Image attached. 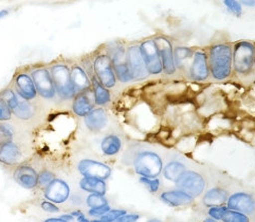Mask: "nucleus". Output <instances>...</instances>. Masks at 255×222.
I'll return each instance as SVG.
<instances>
[{
	"label": "nucleus",
	"instance_id": "nucleus-1",
	"mask_svg": "<svg viewBox=\"0 0 255 222\" xmlns=\"http://www.w3.org/2000/svg\"><path fill=\"white\" fill-rule=\"evenodd\" d=\"M122 163L139 177L159 178L164 166V157L154 145L132 142L123 153Z\"/></svg>",
	"mask_w": 255,
	"mask_h": 222
},
{
	"label": "nucleus",
	"instance_id": "nucleus-2",
	"mask_svg": "<svg viewBox=\"0 0 255 222\" xmlns=\"http://www.w3.org/2000/svg\"><path fill=\"white\" fill-rule=\"evenodd\" d=\"M211 79L215 82H225L233 74V44L219 41L211 45L207 50Z\"/></svg>",
	"mask_w": 255,
	"mask_h": 222
},
{
	"label": "nucleus",
	"instance_id": "nucleus-3",
	"mask_svg": "<svg viewBox=\"0 0 255 222\" xmlns=\"http://www.w3.org/2000/svg\"><path fill=\"white\" fill-rule=\"evenodd\" d=\"M49 70L55 87L56 98L63 102L72 101L76 92L71 81L70 66L64 62H55L49 66Z\"/></svg>",
	"mask_w": 255,
	"mask_h": 222
},
{
	"label": "nucleus",
	"instance_id": "nucleus-4",
	"mask_svg": "<svg viewBox=\"0 0 255 222\" xmlns=\"http://www.w3.org/2000/svg\"><path fill=\"white\" fill-rule=\"evenodd\" d=\"M255 45L249 40H239L233 44V72L247 78L254 71Z\"/></svg>",
	"mask_w": 255,
	"mask_h": 222
},
{
	"label": "nucleus",
	"instance_id": "nucleus-5",
	"mask_svg": "<svg viewBox=\"0 0 255 222\" xmlns=\"http://www.w3.org/2000/svg\"><path fill=\"white\" fill-rule=\"evenodd\" d=\"M105 52L112 59L114 71L118 83L129 84L133 82L132 75L126 62V45L121 41H115L110 44Z\"/></svg>",
	"mask_w": 255,
	"mask_h": 222
},
{
	"label": "nucleus",
	"instance_id": "nucleus-6",
	"mask_svg": "<svg viewBox=\"0 0 255 222\" xmlns=\"http://www.w3.org/2000/svg\"><path fill=\"white\" fill-rule=\"evenodd\" d=\"M29 73L33 80L34 86L36 88L38 97L47 101H52L56 98V91L52 78H51L49 67H34Z\"/></svg>",
	"mask_w": 255,
	"mask_h": 222
},
{
	"label": "nucleus",
	"instance_id": "nucleus-7",
	"mask_svg": "<svg viewBox=\"0 0 255 222\" xmlns=\"http://www.w3.org/2000/svg\"><path fill=\"white\" fill-rule=\"evenodd\" d=\"M139 48L149 76H159L163 74L159 50L154 37H148L141 40L139 42Z\"/></svg>",
	"mask_w": 255,
	"mask_h": 222
},
{
	"label": "nucleus",
	"instance_id": "nucleus-8",
	"mask_svg": "<svg viewBox=\"0 0 255 222\" xmlns=\"http://www.w3.org/2000/svg\"><path fill=\"white\" fill-rule=\"evenodd\" d=\"M185 74L188 80L195 83H203L211 79L207 50H195L192 61L185 71Z\"/></svg>",
	"mask_w": 255,
	"mask_h": 222
},
{
	"label": "nucleus",
	"instance_id": "nucleus-9",
	"mask_svg": "<svg viewBox=\"0 0 255 222\" xmlns=\"http://www.w3.org/2000/svg\"><path fill=\"white\" fill-rule=\"evenodd\" d=\"M175 184L178 189L188 192L194 198H198L206 192L208 182L205 175L198 170L189 168L178 178Z\"/></svg>",
	"mask_w": 255,
	"mask_h": 222
},
{
	"label": "nucleus",
	"instance_id": "nucleus-10",
	"mask_svg": "<svg viewBox=\"0 0 255 222\" xmlns=\"http://www.w3.org/2000/svg\"><path fill=\"white\" fill-rule=\"evenodd\" d=\"M93 71L97 79L108 89H114L118 81L114 71L112 59L106 52H101L92 58Z\"/></svg>",
	"mask_w": 255,
	"mask_h": 222
},
{
	"label": "nucleus",
	"instance_id": "nucleus-11",
	"mask_svg": "<svg viewBox=\"0 0 255 222\" xmlns=\"http://www.w3.org/2000/svg\"><path fill=\"white\" fill-rule=\"evenodd\" d=\"M126 62L133 82H142L149 76L145 64L143 62L139 44H129L126 46Z\"/></svg>",
	"mask_w": 255,
	"mask_h": 222
},
{
	"label": "nucleus",
	"instance_id": "nucleus-12",
	"mask_svg": "<svg viewBox=\"0 0 255 222\" xmlns=\"http://www.w3.org/2000/svg\"><path fill=\"white\" fill-rule=\"evenodd\" d=\"M159 50V54L162 64L163 74L166 76H174L177 74V67L174 57V45L172 40L164 35H157L154 37Z\"/></svg>",
	"mask_w": 255,
	"mask_h": 222
},
{
	"label": "nucleus",
	"instance_id": "nucleus-13",
	"mask_svg": "<svg viewBox=\"0 0 255 222\" xmlns=\"http://www.w3.org/2000/svg\"><path fill=\"white\" fill-rule=\"evenodd\" d=\"M79 174L82 177L99 178L102 180H108L113 175V169L104 162L95 159H82L76 165Z\"/></svg>",
	"mask_w": 255,
	"mask_h": 222
},
{
	"label": "nucleus",
	"instance_id": "nucleus-14",
	"mask_svg": "<svg viewBox=\"0 0 255 222\" xmlns=\"http://www.w3.org/2000/svg\"><path fill=\"white\" fill-rule=\"evenodd\" d=\"M226 207L229 210L243 213L250 217L255 213V198L247 192H235L229 195Z\"/></svg>",
	"mask_w": 255,
	"mask_h": 222
},
{
	"label": "nucleus",
	"instance_id": "nucleus-15",
	"mask_svg": "<svg viewBox=\"0 0 255 222\" xmlns=\"http://www.w3.org/2000/svg\"><path fill=\"white\" fill-rule=\"evenodd\" d=\"M13 179L17 184L24 190H36L38 170L32 165L23 162V163L14 167Z\"/></svg>",
	"mask_w": 255,
	"mask_h": 222
},
{
	"label": "nucleus",
	"instance_id": "nucleus-16",
	"mask_svg": "<svg viewBox=\"0 0 255 222\" xmlns=\"http://www.w3.org/2000/svg\"><path fill=\"white\" fill-rule=\"evenodd\" d=\"M71 187L66 180L55 178L44 190V197L55 204H63L70 198Z\"/></svg>",
	"mask_w": 255,
	"mask_h": 222
},
{
	"label": "nucleus",
	"instance_id": "nucleus-17",
	"mask_svg": "<svg viewBox=\"0 0 255 222\" xmlns=\"http://www.w3.org/2000/svg\"><path fill=\"white\" fill-rule=\"evenodd\" d=\"M13 89L20 99L33 102L38 97L33 80L29 72H18L13 80Z\"/></svg>",
	"mask_w": 255,
	"mask_h": 222
},
{
	"label": "nucleus",
	"instance_id": "nucleus-18",
	"mask_svg": "<svg viewBox=\"0 0 255 222\" xmlns=\"http://www.w3.org/2000/svg\"><path fill=\"white\" fill-rule=\"evenodd\" d=\"M195 199L191 194L181 189L165 190L159 194V200L171 208L189 207L195 202Z\"/></svg>",
	"mask_w": 255,
	"mask_h": 222
},
{
	"label": "nucleus",
	"instance_id": "nucleus-19",
	"mask_svg": "<svg viewBox=\"0 0 255 222\" xmlns=\"http://www.w3.org/2000/svg\"><path fill=\"white\" fill-rule=\"evenodd\" d=\"M23 163V151L20 145L14 140L0 146V164L17 166Z\"/></svg>",
	"mask_w": 255,
	"mask_h": 222
},
{
	"label": "nucleus",
	"instance_id": "nucleus-20",
	"mask_svg": "<svg viewBox=\"0 0 255 222\" xmlns=\"http://www.w3.org/2000/svg\"><path fill=\"white\" fill-rule=\"evenodd\" d=\"M93 108H96V104H95V98H93L92 88L76 93L75 97L72 100V104H71L72 112L76 116L79 117L86 116Z\"/></svg>",
	"mask_w": 255,
	"mask_h": 222
},
{
	"label": "nucleus",
	"instance_id": "nucleus-21",
	"mask_svg": "<svg viewBox=\"0 0 255 222\" xmlns=\"http://www.w3.org/2000/svg\"><path fill=\"white\" fill-rule=\"evenodd\" d=\"M83 119L87 129L93 133H99L104 130L109 122V117L104 107L93 108Z\"/></svg>",
	"mask_w": 255,
	"mask_h": 222
},
{
	"label": "nucleus",
	"instance_id": "nucleus-22",
	"mask_svg": "<svg viewBox=\"0 0 255 222\" xmlns=\"http://www.w3.org/2000/svg\"><path fill=\"white\" fill-rule=\"evenodd\" d=\"M190 168L188 161L182 157H174L169 160H164V166L162 169V175L165 180L176 183V181L186 169Z\"/></svg>",
	"mask_w": 255,
	"mask_h": 222
},
{
	"label": "nucleus",
	"instance_id": "nucleus-23",
	"mask_svg": "<svg viewBox=\"0 0 255 222\" xmlns=\"http://www.w3.org/2000/svg\"><path fill=\"white\" fill-rule=\"evenodd\" d=\"M229 195H230V193H229L228 190L224 189V187L213 186L207 189L206 192L202 194L201 202L208 209L212 207L226 206Z\"/></svg>",
	"mask_w": 255,
	"mask_h": 222
},
{
	"label": "nucleus",
	"instance_id": "nucleus-24",
	"mask_svg": "<svg viewBox=\"0 0 255 222\" xmlns=\"http://www.w3.org/2000/svg\"><path fill=\"white\" fill-rule=\"evenodd\" d=\"M90 81L96 107L107 106L110 102H112V92H110V89L106 88L104 85L97 79V76L95 74L91 76Z\"/></svg>",
	"mask_w": 255,
	"mask_h": 222
},
{
	"label": "nucleus",
	"instance_id": "nucleus-25",
	"mask_svg": "<svg viewBox=\"0 0 255 222\" xmlns=\"http://www.w3.org/2000/svg\"><path fill=\"white\" fill-rule=\"evenodd\" d=\"M70 75L76 93L91 88V81L81 64H73L70 66Z\"/></svg>",
	"mask_w": 255,
	"mask_h": 222
},
{
	"label": "nucleus",
	"instance_id": "nucleus-26",
	"mask_svg": "<svg viewBox=\"0 0 255 222\" xmlns=\"http://www.w3.org/2000/svg\"><path fill=\"white\" fill-rule=\"evenodd\" d=\"M100 147L105 157H116L123 148V141L118 134L109 133L102 139Z\"/></svg>",
	"mask_w": 255,
	"mask_h": 222
},
{
	"label": "nucleus",
	"instance_id": "nucleus-27",
	"mask_svg": "<svg viewBox=\"0 0 255 222\" xmlns=\"http://www.w3.org/2000/svg\"><path fill=\"white\" fill-rule=\"evenodd\" d=\"M80 189L88 194H100L106 195L107 193V183L105 180L99 178L92 177H82L79 182Z\"/></svg>",
	"mask_w": 255,
	"mask_h": 222
},
{
	"label": "nucleus",
	"instance_id": "nucleus-28",
	"mask_svg": "<svg viewBox=\"0 0 255 222\" xmlns=\"http://www.w3.org/2000/svg\"><path fill=\"white\" fill-rule=\"evenodd\" d=\"M195 50L184 46H176L174 47V57L175 64L177 67V71L184 72L188 69V67L192 61Z\"/></svg>",
	"mask_w": 255,
	"mask_h": 222
},
{
	"label": "nucleus",
	"instance_id": "nucleus-29",
	"mask_svg": "<svg viewBox=\"0 0 255 222\" xmlns=\"http://www.w3.org/2000/svg\"><path fill=\"white\" fill-rule=\"evenodd\" d=\"M12 113L15 117L21 121H30L36 113V109L32 102L25 101L19 98L18 104L12 110Z\"/></svg>",
	"mask_w": 255,
	"mask_h": 222
},
{
	"label": "nucleus",
	"instance_id": "nucleus-30",
	"mask_svg": "<svg viewBox=\"0 0 255 222\" xmlns=\"http://www.w3.org/2000/svg\"><path fill=\"white\" fill-rule=\"evenodd\" d=\"M139 182L144 189L152 195L160 193L161 189H162V181L160 180V178L139 177Z\"/></svg>",
	"mask_w": 255,
	"mask_h": 222
},
{
	"label": "nucleus",
	"instance_id": "nucleus-31",
	"mask_svg": "<svg viewBox=\"0 0 255 222\" xmlns=\"http://www.w3.org/2000/svg\"><path fill=\"white\" fill-rule=\"evenodd\" d=\"M15 128L8 122H0V146L14 140Z\"/></svg>",
	"mask_w": 255,
	"mask_h": 222
},
{
	"label": "nucleus",
	"instance_id": "nucleus-32",
	"mask_svg": "<svg viewBox=\"0 0 255 222\" xmlns=\"http://www.w3.org/2000/svg\"><path fill=\"white\" fill-rule=\"evenodd\" d=\"M0 98L5 102L8 107H10L11 111L17 106L19 101V97L16 95V92L12 87H6L0 91Z\"/></svg>",
	"mask_w": 255,
	"mask_h": 222
},
{
	"label": "nucleus",
	"instance_id": "nucleus-33",
	"mask_svg": "<svg viewBox=\"0 0 255 222\" xmlns=\"http://www.w3.org/2000/svg\"><path fill=\"white\" fill-rule=\"evenodd\" d=\"M85 204L89 208H99L106 206L109 204L106 196L105 195H100V194H88L87 197L85 198Z\"/></svg>",
	"mask_w": 255,
	"mask_h": 222
},
{
	"label": "nucleus",
	"instance_id": "nucleus-34",
	"mask_svg": "<svg viewBox=\"0 0 255 222\" xmlns=\"http://www.w3.org/2000/svg\"><path fill=\"white\" fill-rule=\"evenodd\" d=\"M222 222H250V217L243 213L227 209L222 218Z\"/></svg>",
	"mask_w": 255,
	"mask_h": 222
},
{
	"label": "nucleus",
	"instance_id": "nucleus-35",
	"mask_svg": "<svg viewBox=\"0 0 255 222\" xmlns=\"http://www.w3.org/2000/svg\"><path fill=\"white\" fill-rule=\"evenodd\" d=\"M56 177L53 172L49 169H41L38 172V179H37V189L44 191L46 187L51 183V181L54 180Z\"/></svg>",
	"mask_w": 255,
	"mask_h": 222
},
{
	"label": "nucleus",
	"instance_id": "nucleus-36",
	"mask_svg": "<svg viewBox=\"0 0 255 222\" xmlns=\"http://www.w3.org/2000/svg\"><path fill=\"white\" fill-rule=\"evenodd\" d=\"M127 213L126 210L122 209H110L105 215L100 218L101 221L103 222H116L121 216L125 215Z\"/></svg>",
	"mask_w": 255,
	"mask_h": 222
},
{
	"label": "nucleus",
	"instance_id": "nucleus-37",
	"mask_svg": "<svg viewBox=\"0 0 255 222\" xmlns=\"http://www.w3.org/2000/svg\"><path fill=\"white\" fill-rule=\"evenodd\" d=\"M224 4L227 10L236 17H241L243 14V5L240 0H224Z\"/></svg>",
	"mask_w": 255,
	"mask_h": 222
},
{
	"label": "nucleus",
	"instance_id": "nucleus-38",
	"mask_svg": "<svg viewBox=\"0 0 255 222\" xmlns=\"http://www.w3.org/2000/svg\"><path fill=\"white\" fill-rule=\"evenodd\" d=\"M13 117V113L5 102L0 98V122H10Z\"/></svg>",
	"mask_w": 255,
	"mask_h": 222
},
{
	"label": "nucleus",
	"instance_id": "nucleus-39",
	"mask_svg": "<svg viewBox=\"0 0 255 222\" xmlns=\"http://www.w3.org/2000/svg\"><path fill=\"white\" fill-rule=\"evenodd\" d=\"M227 207L226 206H218V207H212V208H209L208 210V216L213 218L217 221H220L222 222V218L225 214V212L227 211Z\"/></svg>",
	"mask_w": 255,
	"mask_h": 222
},
{
	"label": "nucleus",
	"instance_id": "nucleus-40",
	"mask_svg": "<svg viewBox=\"0 0 255 222\" xmlns=\"http://www.w3.org/2000/svg\"><path fill=\"white\" fill-rule=\"evenodd\" d=\"M112 209L110 208L109 204H106V206H103V207H99V208H92V209H89L88 210V216L90 217H95V218H101L103 215H105L106 213Z\"/></svg>",
	"mask_w": 255,
	"mask_h": 222
},
{
	"label": "nucleus",
	"instance_id": "nucleus-41",
	"mask_svg": "<svg viewBox=\"0 0 255 222\" xmlns=\"http://www.w3.org/2000/svg\"><path fill=\"white\" fill-rule=\"evenodd\" d=\"M40 208L47 213H51V214H55V213L59 212V208L55 203L51 202L49 200H44L40 203Z\"/></svg>",
	"mask_w": 255,
	"mask_h": 222
},
{
	"label": "nucleus",
	"instance_id": "nucleus-42",
	"mask_svg": "<svg viewBox=\"0 0 255 222\" xmlns=\"http://www.w3.org/2000/svg\"><path fill=\"white\" fill-rule=\"evenodd\" d=\"M140 218H141V215L137 214V213H130V214L126 213L125 215L121 216L116 222H138Z\"/></svg>",
	"mask_w": 255,
	"mask_h": 222
},
{
	"label": "nucleus",
	"instance_id": "nucleus-43",
	"mask_svg": "<svg viewBox=\"0 0 255 222\" xmlns=\"http://www.w3.org/2000/svg\"><path fill=\"white\" fill-rule=\"evenodd\" d=\"M69 200L72 202L73 206H80V204L85 202V199L83 198V196H81L80 194H73L70 195Z\"/></svg>",
	"mask_w": 255,
	"mask_h": 222
},
{
	"label": "nucleus",
	"instance_id": "nucleus-44",
	"mask_svg": "<svg viewBox=\"0 0 255 222\" xmlns=\"http://www.w3.org/2000/svg\"><path fill=\"white\" fill-rule=\"evenodd\" d=\"M240 2L243 6H248V7L255 6V0H240Z\"/></svg>",
	"mask_w": 255,
	"mask_h": 222
},
{
	"label": "nucleus",
	"instance_id": "nucleus-45",
	"mask_svg": "<svg viewBox=\"0 0 255 222\" xmlns=\"http://www.w3.org/2000/svg\"><path fill=\"white\" fill-rule=\"evenodd\" d=\"M59 217H61L62 219H64L65 221H67V222H72V221L75 220V218L71 214H65V215L59 216Z\"/></svg>",
	"mask_w": 255,
	"mask_h": 222
},
{
	"label": "nucleus",
	"instance_id": "nucleus-46",
	"mask_svg": "<svg viewBox=\"0 0 255 222\" xmlns=\"http://www.w3.org/2000/svg\"><path fill=\"white\" fill-rule=\"evenodd\" d=\"M75 219H76V222H91V220H89L86 216L84 215V213L82 215H80L79 217H76Z\"/></svg>",
	"mask_w": 255,
	"mask_h": 222
},
{
	"label": "nucleus",
	"instance_id": "nucleus-47",
	"mask_svg": "<svg viewBox=\"0 0 255 222\" xmlns=\"http://www.w3.org/2000/svg\"><path fill=\"white\" fill-rule=\"evenodd\" d=\"M44 222H67V221H65L61 217H56V218H48Z\"/></svg>",
	"mask_w": 255,
	"mask_h": 222
},
{
	"label": "nucleus",
	"instance_id": "nucleus-48",
	"mask_svg": "<svg viewBox=\"0 0 255 222\" xmlns=\"http://www.w3.org/2000/svg\"><path fill=\"white\" fill-rule=\"evenodd\" d=\"M7 15H8V11L7 10H1V11H0V19L3 18V17H5Z\"/></svg>",
	"mask_w": 255,
	"mask_h": 222
},
{
	"label": "nucleus",
	"instance_id": "nucleus-49",
	"mask_svg": "<svg viewBox=\"0 0 255 222\" xmlns=\"http://www.w3.org/2000/svg\"><path fill=\"white\" fill-rule=\"evenodd\" d=\"M203 222H220V221H217V220H215V219H213V218L208 217V218H206L205 220H203Z\"/></svg>",
	"mask_w": 255,
	"mask_h": 222
},
{
	"label": "nucleus",
	"instance_id": "nucleus-50",
	"mask_svg": "<svg viewBox=\"0 0 255 222\" xmlns=\"http://www.w3.org/2000/svg\"><path fill=\"white\" fill-rule=\"evenodd\" d=\"M146 222H163V221L158 219V218H151V219H148Z\"/></svg>",
	"mask_w": 255,
	"mask_h": 222
},
{
	"label": "nucleus",
	"instance_id": "nucleus-51",
	"mask_svg": "<svg viewBox=\"0 0 255 222\" xmlns=\"http://www.w3.org/2000/svg\"><path fill=\"white\" fill-rule=\"evenodd\" d=\"M91 222H103V221H101L100 219H93V220H91Z\"/></svg>",
	"mask_w": 255,
	"mask_h": 222
},
{
	"label": "nucleus",
	"instance_id": "nucleus-52",
	"mask_svg": "<svg viewBox=\"0 0 255 222\" xmlns=\"http://www.w3.org/2000/svg\"><path fill=\"white\" fill-rule=\"evenodd\" d=\"M254 69H255V51H254Z\"/></svg>",
	"mask_w": 255,
	"mask_h": 222
},
{
	"label": "nucleus",
	"instance_id": "nucleus-53",
	"mask_svg": "<svg viewBox=\"0 0 255 222\" xmlns=\"http://www.w3.org/2000/svg\"><path fill=\"white\" fill-rule=\"evenodd\" d=\"M254 215H255V213H254Z\"/></svg>",
	"mask_w": 255,
	"mask_h": 222
}]
</instances>
